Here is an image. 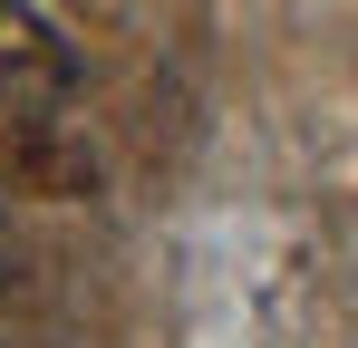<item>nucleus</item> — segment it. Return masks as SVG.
<instances>
[{
	"instance_id": "obj_1",
	"label": "nucleus",
	"mask_w": 358,
	"mask_h": 348,
	"mask_svg": "<svg viewBox=\"0 0 358 348\" xmlns=\"http://www.w3.org/2000/svg\"><path fill=\"white\" fill-rule=\"evenodd\" d=\"M107 184L87 126H68L59 107L39 116H0V194H29V203H87Z\"/></svg>"
},
{
	"instance_id": "obj_2",
	"label": "nucleus",
	"mask_w": 358,
	"mask_h": 348,
	"mask_svg": "<svg viewBox=\"0 0 358 348\" xmlns=\"http://www.w3.org/2000/svg\"><path fill=\"white\" fill-rule=\"evenodd\" d=\"M78 87V49L29 10V0H0V116H39Z\"/></svg>"
},
{
	"instance_id": "obj_3",
	"label": "nucleus",
	"mask_w": 358,
	"mask_h": 348,
	"mask_svg": "<svg viewBox=\"0 0 358 348\" xmlns=\"http://www.w3.org/2000/svg\"><path fill=\"white\" fill-rule=\"evenodd\" d=\"M68 20H87V29H107V20H126V10H136V0H59Z\"/></svg>"
}]
</instances>
